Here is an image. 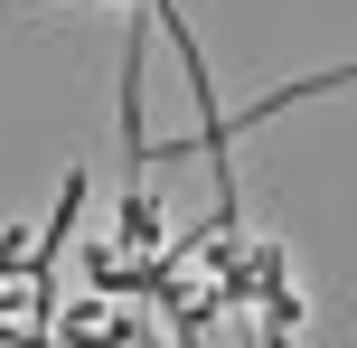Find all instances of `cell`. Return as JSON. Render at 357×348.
<instances>
[{
    "mask_svg": "<svg viewBox=\"0 0 357 348\" xmlns=\"http://www.w3.org/2000/svg\"><path fill=\"white\" fill-rule=\"evenodd\" d=\"M160 245V198H151V179H132V198H123V255H151Z\"/></svg>",
    "mask_w": 357,
    "mask_h": 348,
    "instance_id": "1",
    "label": "cell"
}]
</instances>
